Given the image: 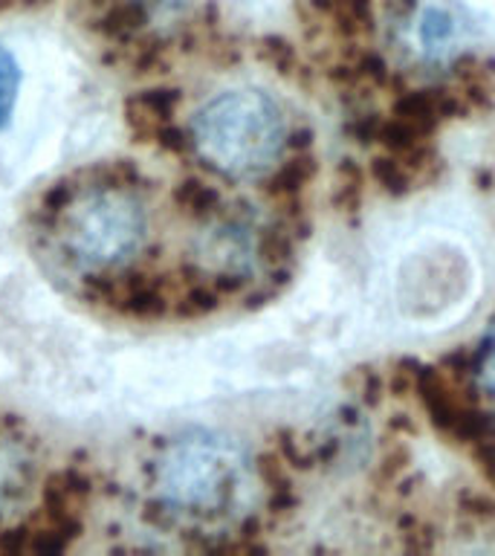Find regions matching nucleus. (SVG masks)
I'll return each mask as SVG.
<instances>
[{
    "mask_svg": "<svg viewBox=\"0 0 495 556\" xmlns=\"http://www.w3.org/2000/svg\"><path fill=\"white\" fill-rule=\"evenodd\" d=\"M180 104V93L172 87H151V90H139L125 104V116H128L130 130L137 134L142 142L154 139L156 134L168 125H174V113Z\"/></svg>",
    "mask_w": 495,
    "mask_h": 556,
    "instance_id": "nucleus-7",
    "label": "nucleus"
},
{
    "mask_svg": "<svg viewBox=\"0 0 495 556\" xmlns=\"http://www.w3.org/2000/svg\"><path fill=\"white\" fill-rule=\"evenodd\" d=\"M434 154L426 146L406 151V154H385L377 156L371 163V177L380 182L382 191L389 194H406V191L417 189L426 177V168L434 165Z\"/></svg>",
    "mask_w": 495,
    "mask_h": 556,
    "instance_id": "nucleus-8",
    "label": "nucleus"
},
{
    "mask_svg": "<svg viewBox=\"0 0 495 556\" xmlns=\"http://www.w3.org/2000/svg\"><path fill=\"white\" fill-rule=\"evenodd\" d=\"M417 38H420L426 52H446L449 43H455V38H458V24L452 21L446 9H426L420 15V26H417Z\"/></svg>",
    "mask_w": 495,
    "mask_h": 556,
    "instance_id": "nucleus-14",
    "label": "nucleus"
},
{
    "mask_svg": "<svg viewBox=\"0 0 495 556\" xmlns=\"http://www.w3.org/2000/svg\"><path fill=\"white\" fill-rule=\"evenodd\" d=\"M43 516L81 530V507L90 498V481L76 469H61L43 484Z\"/></svg>",
    "mask_w": 495,
    "mask_h": 556,
    "instance_id": "nucleus-6",
    "label": "nucleus"
},
{
    "mask_svg": "<svg viewBox=\"0 0 495 556\" xmlns=\"http://www.w3.org/2000/svg\"><path fill=\"white\" fill-rule=\"evenodd\" d=\"M307 7L345 38H359L373 29V0H307Z\"/></svg>",
    "mask_w": 495,
    "mask_h": 556,
    "instance_id": "nucleus-10",
    "label": "nucleus"
},
{
    "mask_svg": "<svg viewBox=\"0 0 495 556\" xmlns=\"http://www.w3.org/2000/svg\"><path fill=\"white\" fill-rule=\"evenodd\" d=\"M174 203L180 206L182 215L203 220V217L215 215L217 206H220V194H217L215 186H208L198 177H189L174 189Z\"/></svg>",
    "mask_w": 495,
    "mask_h": 556,
    "instance_id": "nucleus-13",
    "label": "nucleus"
},
{
    "mask_svg": "<svg viewBox=\"0 0 495 556\" xmlns=\"http://www.w3.org/2000/svg\"><path fill=\"white\" fill-rule=\"evenodd\" d=\"M142 238L145 215L122 189H99L81 203L67 206L64 241L81 267H119L142 247Z\"/></svg>",
    "mask_w": 495,
    "mask_h": 556,
    "instance_id": "nucleus-3",
    "label": "nucleus"
},
{
    "mask_svg": "<svg viewBox=\"0 0 495 556\" xmlns=\"http://www.w3.org/2000/svg\"><path fill=\"white\" fill-rule=\"evenodd\" d=\"M87 295L96 304L128 316V319H160L172 311L174 281L145 273H125V276H90Z\"/></svg>",
    "mask_w": 495,
    "mask_h": 556,
    "instance_id": "nucleus-4",
    "label": "nucleus"
},
{
    "mask_svg": "<svg viewBox=\"0 0 495 556\" xmlns=\"http://www.w3.org/2000/svg\"><path fill=\"white\" fill-rule=\"evenodd\" d=\"M93 3H102V0H93Z\"/></svg>",
    "mask_w": 495,
    "mask_h": 556,
    "instance_id": "nucleus-19",
    "label": "nucleus"
},
{
    "mask_svg": "<svg viewBox=\"0 0 495 556\" xmlns=\"http://www.w3.org/2000/svg\"><path fill=\"white\" fill-rule=\"evenodd\" d=\"M17 90H21V67H17L15 55L7 47H0V130L12 122Z\"/></svg>",
    "mask_w": 495,
    "mask_h": 556,
    "instance_id": "nucleus-15",
    "label": "nucleus"
},
{
    "mask_svg": "<svg viewBox=\"0 0 495 556\" xmlns=\"http://www.w3.org/2000/svg\"><path fill=\"white\" fill-rule=\"evenodd\" d=\"M191 142L215 172L252 180L272 172L284 154L287 119L264 90H226L200 108L191 122Z\"/></svg>",
    "mask_w": 495,
    "mask_h": 556,
    "instance_id": "nucleus-1",
    "label": "nucleus"
},
{
    "mask_svg": "<svg viewBox=\"0 0 495 556\" xmlns=\"http://www.w3.org/2000/svg\"><path fill=\"white\" fill-rule=\"evenodd\" d=\"M464 113L458 96L449 87H417V90H403L394 99L391 116L406 122L420 137H432L437 125H443L452 116Z\"/></svg>",
    "mask_w": 495,
    "mask_h": 556,
    "instance_id": "nucleus-5",
    "label": "nucleus"
},
{
    "mask_svg": "<svg viewBox=\"0 0 495 556\" xmlns=\"http://www.w3.org/2000/svg\"><path fill=\"white\" fill-rule=\"evenodd\" d=\"M313 174H316V160H313L310 148L307 151H295L293 160H287L284 165H278V168L269 172L264 189H267L269 198L295 203V198L302 194L304 186L313 180Z\"/></svg>",
    "mask_w": 495,
    "mask_h": 556,
    "instance_id": "nucleus-11",
    "label": "nucleus"
},
{
    "mask_svg": "<svg viewBox=\"0 0 495 556\" xmlns=\"http://www.w3.org/2000/svg\"><path fill=\"white\" fill-rule=\"evenodd\" d=\"M241 481V450L215 434H186L160 460V490L174 510L217 516L234 502Z\"/></svg>",
    "mask_w": 495,
    "mask_h": 556,
    "instance_id": "nucleus-2",
    "label": "nucleus"
},
{
    "mask_svg": "<svg viewBox=\"0 0 495 556\" xmlns=\"http://www.w3.org/2000/svg\"><path fill=\"white\" fill-rule=\"evenodd\" d=\"M475 380L490 397H495V321L475 351Z\"/></svg>",
    "mask_w": 495,
    "mask_h": 556,
    "instance_id": "nucleus-18",
    "label": "nucleus"
},
{
    "mask_svg": "<svg viewBox=\"0 0 495 556\" xmlns=\"http://www.w3.org/2000/svg\"><path fill=\"white\" fill-rule=\"evenodd\" d=\"M148 24V12L139 0H116L107 7L102 17V29L104 38L119 43H134L142 33V26Z\"/></svg>",
    "mask_w": 495,
    "mask_h": 556,
    "instance_id": "nucleus-12",
    "label": "nucleus"
},
{
    "mask_svg": "<svg viewBox=\"0 0 495 556\" xmlns=\"http://www.w3.org/2000/svg\"><path fill=\"white\" fill-rule=\"evenodd\" d=\"M261 59L267 61L269 67L281 73V76H299V70H302V61L295 55V50L281 38H264L261 41Z\"/></svg>",
    "mask_w": 495,
    "mask_h": 556,
    "instance_id": "nucleus-16",
    "label": "nucleus"
},
{
    "mask_svg": "<svg viewBox=\"0 0 495 556\" xmlns=\"http://www.w3.org/2000/svg\"><path fill=\"white\" fill-rule=\"evenodd\" d=\"M333 200L342 212H354L363 200V172L356 168L354 163H345L339 168L337 191H333Z\"/></svg>",
    "mask_w": 495,
    "mask_h": 556,
    "instance_id": "nucleus-17",
    "label": "nucleus"
},
{
    "mask_svg": "<svg viewBox=\"0 0 495 556\" xmlns=\"http://www.w3.org/2000/svg\"><path fill=\"white\" fill-rule=\"evenodd\" d=\"M455 70V96L467 111H490L495 104V61L493 59H464L452 61Z\"/></svg>",
    "mask_w": 495,
    "mask_h": 556,
    "instance_id": "nucleus-9",
    "label": "nucleus"
}]
</instances>
